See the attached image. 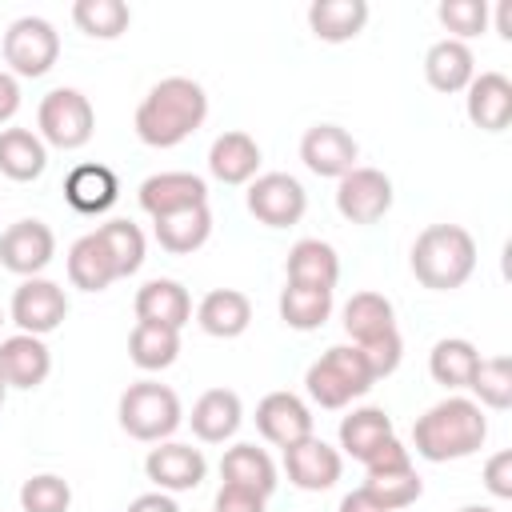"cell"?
Instances as JSON below:
<instances>
[{
  "mask_svg": "<svg viewBox=\"0 0 512 512\" xmlns=\"http://www.w3.org/2000/svg\"><path fill=\"white\" fill-rule=\"evenodd\" d=\"M484 440H488V416L468 396H444L412 424V448H416V456H424L432 464L464 460V456L480 452Z\"/></svg>",
  "mask_w": 512,
  "mask_h": 512,
  "instance_id": "cell-1",
  "label": "cell"
},
{
  "mask_svg": "<svg viewBox=\"0 0 512 512\" xmlns=\"http://www.w3.org/2000/svg\"><path fill=\"white\" fill-rule=\"evenodd\" d=\"M208 116V96L188 76H168L152 84V92L136 108V136L148 148H176L184 144Z\"/></svg>",
  "mask_w": 512,
  "mask_h": 512,
  "instance_id": "cell-2",
  "label": "cell"
},
{
  "mask_svg": "<svg viewBox=\"0 0 512 512\" xmlns=\"http://www.w3.org/2000/svg\"><path fill=\"white\" fill-rule=\"evenodd\" d=\"M476 268V240L460 224H428L412 244V276L432 292L460 288Z\"/></svg>",
  "mask_w": 512,
  "mask_h": 512,
  "instance_id": "cell-3",
  "label": "cell"
},
{
  "mask_svg": "<svg viewBox=\"0 0 512 512\" xmlns=\"http://www.w3.org/2000/svg\"><path fill=\"white\" fill-rule=\"evenodd\" d=\"M372 384L376 380H372V372H368V364H364V356H360L356 344H332L304 372V388H308V396L320 408H348Z\"/></svg>",
  "mask_w": 512,
  "mask_h": 512,
  "instance_id": "cell-4",
  "label": "cell"
},
{
  "mask_svg": "<svg viewBox=\"0 0 512 512\" xmlns=\"http://www.w3.org/2000/svg\"><path fill=\"white\" fill-rule=\"evenodd\" d=\"M116 416H120V428L132 436V440H144V444H160L168 440L176 428H180V396L168 388V384H156V380H136L120 392V404H116Z\"/></svg>",
  "mask_w": 512,
  "mask_h": 512,
  "instance_id": "cell-5",
  "label": "cell"
},
{
  "mask_svg": "<svg viewBox=\"0 0 512 512\" xmlns=\"http://www.w3.org/2000/svg\"><path fill=\"white\" fill-rule=\"evenodd\" d=\"M36 128H40L44 144H52L60 152H76V148H84L92 140L96 112H92V104H88V96L80 88H52L40 100Z\"/></svg>",
  "mask_w": 512,
  "mask_h": 512,
  "instance_id": "cell-6",
  "label": "cell"
},
{
  "mask_svg": "<svg viewBox=\"0 0 512 512\" xmlns=\"http://www.w3.org/2000/svg\"><path fill=\"white\" fill-rule=\"evenodd\" d=\"M0 52H4V64L12 76L36 80V76L52 72V64L60 60V32L44 16H20L8 24Z\"/></svg>",
  "mask_w": 512,
  "mask_h": 512,
  "instance_id": "cell-7",
  "label": "cell"
},
{
  "mask_svg": "<svg viewBox=\"0 0 512 512\" xmlns=\"http://www.w3.org/2000/svg\"><path fill=\"white\" fill-rule=\"evenodd\" d=\"M392 208V180L380 168L356 164L336 180V212L348 224H376Z\"/></svg>",
  "mask_w": 512,
  "mask_h": 512,
  "instance_id": "cell-8",
  "label": "cell"
},
{
  "mask_svg": "<svg viewBox=\"0 0 512 512\" xmlns=\"http://www.w3.org/2000/svg\"><path fill=\"white\" fill-rule=\"evenodd\" d=\"M68 316V296L56 280H44V276H28L16 292H12V324L28 336H48L64 324Z\"/></svg>",
  "mask_w": 512,
  "mask_h": 512,
  "instance_id": "cell-9",
  "label": "cell"
},
{
  "mask_svg": "<svg viewBox=\"0 0 512 512\" xmlns=\"http://www.w3.org/2000/svg\"><path fill=\"white\" fill-rule=\"evenodd\" d=\"M304 208H308V192L288 172H264L248 184V212L268 228L296 224L304 216Z\"/></svg>",
  "mask_w": 512,
  "mask_h": 512,
  "instance_id": "cell-10",
  "label": "cell"
},
{
  "mask_svg": "<svg viewBox=\"0 0 512 512\" xmlns=\"http://www.w3.org/2000/svg\"><path fill=\"white\" fill-rule=\"evenodd\" d=\"M56 256V236L44 220H16L0 236V264L16 276H40Z\"/></svg>",
  "mask_w": 512,
  "mask_h": 512,
  "instance_id": "cell-11",
  "label": "cell"
},
{
  "mask_svg": "<svg viewBox=\"0 0 512 512\" xmlns=\"http://www.w3.org/2000/svg\"><path fill=\"white\" fill-rule=\"evenodd\" d=\"M144 472L156 484V492H192L200 488L208 460L200 448L192 444H176V440H160L148 456H144Z\"/></svg>",
  "mask_w": 512,
  "mask_h": 512,
  "instance_id": "cell-12",
  "label": "cell"
},
{
  "mask_svg": "<svg viewBox=\"0 0 512 512\" xmlns=\"http://www.w3.org/2000/svg\"><path fill=\"white\" fill-rule=\"evenodd\" d=\"M356 156H360V148H356L352 132L340 124H312L300 140V160L312 176L340 180L344 172L356 168Z\"/></svg>",
  "mask_w": 512,
  "mask_h": 512,
  "instance_id": "cell-13",
  "label": "cell"
},
{
  "mask_svg": "<svg viewBox=\"0 0 512 512\" xmlns=\"http://www.w3.org/2000/svg\"><path fill=\"white\" fill-rule=\"evenodd\" d=\"M284 472H288V480H292L296 488H304V492H328V488L340 480V472H344V456L312 432V436H304L300 444L284 448Z\"/></svg>",
  "mask_w": 512,
  "mask_h": 512,
  "instance_id": "cell-14",
  "label": "cell"
},
{
  "mask_svg": "<svg viewBox=\"0 0 512 512\" xmlns=\"http://www.w3.org/2000/svg\"><path fill=\"white\" fill-rule=\"evenodd\" d=\"M136 200H140V208L152 220H160V216H172V212L208 204V184L196 172H156V176H148L140 184Z\"/></svg>",
  "mask_w": 512,
  "mask_h": 512,
  "instance_id": "cell-15",
  "label": "cell"
},
{
  "mask_svg": "<svg viewBox=\"0 0 512 512\" xmlns=\"http://www.w3.org/2000/svg\"><path fill=\"white\" fill-rule=\"evenodd\" d=\"M256 432L276 448H292L312 436V412L296 392H268L256 404Z\"/></svg>",
  "mask_w": 512,
  "mask_h": 512,
  "instance_id": "cell-16",
  "label": "cell"
},
{
  "mask_svg": "<svg viewBox=\"0 0 512 512\" xmlns=\"http://www.w3.org/2000/svg\"><path fill=\"white\" fill-rule=\"evenodd\" d=\"M52 372V352L40 336H28V332H16L8 340H0V380L8 388H40Z\"/></svg>",
  "mask_w": 512,
  "mask_h": 512,
  "instance_id": "cell-17",
  "label": "cell"
},
{
  "mask_svg": "<svg viewBox=\"0 0 512 512\" xmlns=\"http://www.w3.org/2000/svg\"><path fill=\"white\" fill-rule=\"evenodd\" d=\"M468 120L484 132H504L512 124V80L504 72H480L464 88Z\"/></svg>",
  "mask_w": 512,
  "mask_h": 512,
  "instance_id": "cell-18",
  "label": "cell"
},
{
  "mask_svg": "<svg viewBox=\"0 0 512 512\" xmlns=\"http://www.w3.org/2000/svg\"><path fill=\"white\" fill-rule=\"evenodd\" d=\"M132 308H136V320H144V324H164V328H172V332H180V328L192 320V296H188V288H184L180 280H168V276L148 280V284L136 292Z\"/></svg>",
  "mask_w": 512,
  "mask_h": 512,
  "instance_id": "cell-19",
  "label": "cell"
},
{
  "mask_svg": "<svg viewBox=\"0 0 512 512\" xmlns=\"http://www.w3.org/2000/svg\"><path fill=\"white\" fill-rule=\"evenodd\" d=\"M208 172L220 184H252L260 172V144L240 128L220 132L208 148Z\"/></svg>",
  "mask_w": 512,
  "mask_h": 512,
  "instance_id": "cell-20",
  "label": "cell"
},
{
  "mask_svg": "<svg viewBox=\"0 0 512 512\" xmlns=\"http://www.w3.org/2000/svg\"><path fill=\"white\" fill-rule=\"evenodd\" d=\"M192 432H196V440H204V444H224V440H232L236 436V428H240V420H244V404H240V396L232 392V388H208L196 404H192Z\"/></svg>",
  "mask_w": 512,
  "mask_h": 512,
  "instance_id": "cell-21",
  "label": "cell"
},
{
  "mask_svg": "<svg viewBox=\"0 0 512 512\" xmlns=\"http://www.w3.org/2000/svg\"><path fill=\"white\" fill-rule=\"evenodd\" d=\"M472 76H476V56H472L468 44L444 36V40H436V44L424 52V80H428L436 92H444V96L464 92V88L472 84Z\"/></svg>",
  "mask_w": 512,
  "mask_h": 512,
  "instance_id": "cell-22",
  "label": "cell"
},
{
  "mask_svg": "<svg viewBox=\"0 0 512 512\" xmlns=\"http://www.w3.org/2000/svg\"><path fill=\"white\" fill-rule=\"evenodd\" d=\"M64 200L84 216H100L120 200V180L108 164H76L64 180Z\"/></svg>",
  "mask_w": 512,
  "mask_h": 512,
  "instance_id": "cell-23",
  "label": "cell"
},
{
  "mask_svg": "<svg viewBox=\"0 0 512 512\" xmlns=\"http://www.w3.org/2000/svg\"><path fill=\"white\" fill-rule=\"evenodd\" d=\"M284 276H288V284H304V288H336L340 256L328 240H316V236L296 240L284 260Z\"/></svg>",
  "mask_w": 512,
  "mask_h": 512,
  "instance_id": "cell-24",
  "label": "cell"
},
{
  "mask_svg": "<svg viewBox=\"0 0 512 512\" xmlns=\"http://www.w3.org/2000/svg\"><path fill=\"white\" fill-rule=\"evenodd\" d=\"M196 324L216 340H236L252 324V300L236 288H212L196 308Z\"/></svg>",
  "mask_w": 512,
  "mask_h": 512,
  "instance_id": "cell-25",
  "label": "cell"
},
{
  "mask_svg": "<svg viewBox=\"0 0 512 512\" xmlns=\"http://www.w3.org/2000/svg\"><path fill=\"white\" fill-rule=\"evenodd\" d=\"M368 24V0H312L308 4V28L324 44L356 40Z\"/></svg>",
  "mask_w": 512,
  "mask_h": 512,
  "instance_id": "cell-26",
  "label": "cell"
},
{
  "mask_svg": "<svg viewBox=\"0 0 512 512\" xmlns=\"http://www.w3.org/2000/svg\"><path fill=\"white\" fill-rule=\"evenodd\" d=\"M220 476H224V484L260 492L264 500L276 492V464H272V456H268L264 448H256V444H232V448L220 456Z\"/></svg>",
  "mask_w": 512,
  "mask_h": 512,
  "instance_id": "cell-27",
  "label": "cell"
},
{
  "mask_svg": "<svg viewBox=\"0 0 512 512\" xmlns=\"http://www.w3.org/2000/svg\"><path fill=\"white\" fill-rule=\"evenodd\" d=\"M48 168V144L32 128H4L0 132V172L16 184L36 180Z\"/></svg>",
  "mask_w": 512,
  "mask_h": 512,
  "instance_id": "cell-28",
  "label": "cell"
},
{
  "mask_svg": "<svg viewBox=\"0 0 512 512\" xmlns=\"http://www.w3.org/2000/svg\"><path fill=\"white\" fill-rule=\"evenodd\" d=\"M152 232H156V244L164 252L188 256V252H196V248L208 244V236H212V212H208V204L184 208V212H172V216L152 220Z\"/></svg>",
  "mask_w": 512,
  "mask_h": 512,
  "instance_id": "cell-29",
  "label": "cell"
},
{
  "mask_svg": "<svg viewBox=\"0 0 512 512\" xmlns=\"http://www.w3.org/2000/svg\"><path fill=\"white\" fill-rule=\"evenodd\" d=\"M392 416L376 404H364V408H352L344 420H340V448L352 456V460H368L384 440H392Z\"/></svg>",
  "mask_w": 512,
  "mask_h": 512,
  "instance_id": "cell-30",
  "label": "cell"
},
{
  "mask_svg": "<svg viewBox=\"0 0 512 512\" xmlns=\"http://www.w3.org/2000/svg\"><path fill=\"white\" fill-rule=\"evenodd\" d=\"M68 280L80 292H104L112 280H120L116 276V264H112V256H108V248H104V240L96 232L80 236L68 248Z\"/></svg>",
  "mask_w": 512,
  "mask_h": 512,
  "instance_id": "cell-31",
  "label": "cell"
},
{
  "mask_svg": "<svg viewBox=\"0 0 512 512\" xmlns=\"http://www.w3.org/2000/svg\"><path fill=\"white\" fill-rule=\"evenodd\" d=\"M344 332L352 336V344H368L384 332H396V308L388 296L380 292H356L344 304Z\"/></svg>",
  "mask_w": 512,
  "mask_h": 512,
  "instance_id": "cell-32",
  "label": "cell"
},
{
  "mask_svg": "<svg viewBox=\"0 0 512 512\" xmlns=\"http://www.w3.org/2000/svg\"><path fill=\"white\" fill-rule=\"evenodd\" d=\"M476 364H480L476 344H472V340H460V336L436 340L432 352H428V372H432V380L444 384V388H468Z\"/></svg>",
  "mask_w": 512,
  "mask_h": 512,
  "instance_id": "cell-33",
  "label": "cell"
},
{
  "mask_svg": "<svg viewBox=\"0 0 512 512\" xmlns=\"http://www.w3.org/2000/svg\"><path fill=\"white\" fill-rule=\"evenodd\" d=\"M332 316V288H304L284 284L280 292V320L296 332H316Z\"/></svg>",
  "mask_w": 512,
  "mask_h": 512,
  "instance_id": "cell-34",
  "label": "cell"
},
{
  "mask_svg": "<svg viewBox=\"0 0 512 512\" xmlns=\"http://www.w3.org/2000/svg\"><path fill=\"white\" fill-rule=\"evenodd\" d=\"M128 356H132L136 368L160 372V368L176 364V356H180V332H172V328H164V324H144V320H136V328H132V336H128Z\"/></svg>",
  "mask_w": 512,
  "mask_h": 512,
  "instance_id": "cell-35",
  "label": "cell"
},
{
  "mask_svg": "<svg viewBox=\"0 0 512 512\" xmlns=\"http://www.w3.org/2000/svg\"><path fill=\"white\" fill-rule=\"evenodd\" d=\"M72 20L92 40H116V36L128 32L132 12H128L124 0H76L72 4Z\"/></svg>",
  "mask_w": 512,
  "mask_h": 512,
  "instance_id": "cell-36",
  "label": "cell"
},
{
  "mask_svg": "<svg viewBox=\"0 0 512 512\" xmlns=\"http://www.w3.org/2000/svg\"><path fill=\"white\" fill-rule=\"evenodd\" d=\"M468 388H472L480 408L508 412L512 408V360L508 356H480Z\"/></svg>",
  "mask_w": 512,
  "mask_h": 512,
  "instance_id": "cell-37",
  "label": "cell"
},
{
  "mask_svg": "<svg viewBox=\"0 0 512 512\" xmlns=\"http://www.w3.org/2000/svg\"><path fill=\"white\" fill-rule=\"evenodd\" d=\"M96 236L104 240L112 264H116V276L140 272V264H144V232L132 220H108V224L96 228Z\"/></svg>",
  "mask_w": 512,
  "mask_h": 512,
  "instance_id": "cell-38",
  "label": "cell"
},
{
  "mask_svg": "<svg viewBox=\"0 0 512 512\" xmlns=\"http://www.w3.org/2000/svg\"><path fill=\"white\" fill-rule=\"evenodd\" d=\"M384 512H400V508H408V504H416L420 500V492H424V484H420V476H416V468H404V472H384V476H368L364 484H360Z\"/></svg>",
  "mask_w": 512,
  "mask_h": 512,
  "instance_id": "cell-39",
  "label": "cell"
},
{
  "mask_svg": "<svg viewBox=\"0 0 512 512\" xmlns=\"http://www.w3.org/2000/svg\"><path fill=\"white\" fill-rule=\"evenodd\" d=\"M20 508L24 512H68L72 508V488L56 472H40L20 484Z\"/></svg>",
  "mask_w": 512,
  "mask_h": 512,
  "instance_id": "cell-40",
  "label": "cell"
},
{
  "mask_svg": "<svg viewBox=\"0 0 512 512\" xmlns=\"http://www.w3.org/2000/svg\"><path fill=\"white\" fill-rule=\"evenodd\" d=\"M436 16L452 32V40L464 44L468 36H480L488 28V0H440Z\"/></svg>",
  "mask_w": 512,
  "mask_h": 512,
  "instance_id": "cell-41",
  "label": "cell"
},
{
  "mask_svg": "<svg viewBox=\"0 0 512 512\" xmlns=\"http://www.w3.org/2000/svg\"><path fill=\"white\" fill-rule=\"evenodd\" d=\"M356 348H360V356H364L372 380L392 376V372L400 368V356H404V340H400V332H384V336H376V340H368V344H356Z\"/></svg>",
  "mask_w": 512,
  "mask_h": 512,
  "instance_id": "cell-42",
  "label": "cell"
},
{
  "mask_svg": "<svg viewBox=\"0 0 512 512\" xmlns=\"http://www.w3.org/2000/svg\"><path fill=\"white\" fill-rule=\"evenodd\" d=\"M364 468H368V476H384V472H404V468H412V448H404L396 436L392 440H384L368 460H364Z\"/></svg>",
  "mask_w": 512,
  "mask_h": 512,
  "instance_id": "cell-43",
  "label": "cell"
},
{
  "mask_svg": "<svg viewBox=\"0 0 512 512\" xmlns=\"http://www.w3.org/2000/svg\"><path fill=\"white\" fill-rule=\"evenodd\" d=\"M484 488L496 496V500H512V452H496L488 456L484 464Z\"/></svg>",
  "mask_w": 512,
  "mask_h": 512,
  "instance_id": "cell-44",
  "label": "cell"
},
{
  "mask_svg": "<svg viewBox=\"0 0 512 512\" xmlns=\"http://www.w3.org/2000/svg\"><path fill=\"white\" fill-rule=\"evenodd\" d=\"M212 512H264V496L248 492V488H236V484H220V492L212 500Z\"/></svg>",
  "mask_w": 512,
  "mask_h": 512,
  "instance_id": "cell-45",
  "label": "cell"
},
{
  "mask_svg": "<svg viewBox=\"0 0 512 512\" xmlns=\"http://www.w3.org/2000/svg\"><path fill=\"white\" fill-rule=\"evenodd\" d=\"M20 112V80L0 68V124H8Z\"/></svg>",
  "mask_w": 512,
  "mask_h": 512,
  "instance_id": "cell-46",
  "label": "cell"
},
{
  "mask_svg": "<svg viewBox=\"0 0 512 512\" xmlns=\"http://www.w3.org/2000/svg\"><path fill=\"white\" fill-rule=\"evenodd\" d=\"M128 512H180V508H176V500L168 492H144V496H136L128 504Z\"/></svg>",
  "mask_w": 512,
  "mask_h": 512,
  "instance_id": "cell-47",
  "label": "cell"
},
{
  "mask_svg": "<svg viewBox=\"0 0 512 512\" xmlns=\"http://www.w3.org/2000/svg\"><path fill=\"white\" fill-rule=\"evenodd\" d=\"M340 512H384L364 488H356V492H348L344 500H340Z\"/></svg>",
  "mask_w": 512,
  "mask_h": 512,
  "instance_id": "cell-48",
  "label": "cell"
},
{
  "mask_svg": "<svg viewBox=\"0 0 512 512\" xmlns=\"http://www.w3.org/2000/svg\"><path fill=\"white\" fill-rule=\"evenodd\" d=\"M496 32H500L504 40H512V4H500V8H496Z\"/></svg>",
  "mask_w": 512,
  "mask_h": 512,
  "instance_id": "cell-49",
  "label": "cell"
},
{
  "mask_svg": "<svg viewBox=\"0 0 512 512\" xmlns=\"http://www.w3.org/2000/svg\"><path fill=\"white\" fill-rule=\"evenodd\" d=\"M460 512H496V508H488V504H464Z\"/></svg>",
  "mask_w": 512,
  "mask_h": 512,
  "instance_id": "cell-50",
  "label": "cell"
},
{
  "mask_svg": "<svg viewBox=\"0 0 512 512\" xmlns=\"http://www.w3.org/2000/svg\"><path fill=\"white\" fill-rule=\"evenodd\" d=\"M4 396H8V384L0 380V408H4Z\"/></svg>",
  "mask_w": 512,
  "mask_h": 512,
  "instance_id": "cell-51",
  "label": "cell"
},
{
  "mask_svg": "<svg viewBox=\"0 0 512 512\" xmlns=\"http://www.w3.org/2000/svg\"><path fill=\"white\" fill-rule=\"evenodd\" d=\"M0 324H4V312H0Z\"/></svg>",
  "mask_w": 512,
  "mask_h": 512,
  "instance_id": "cell-52",
  "label": "cell"
}]
</instances>
